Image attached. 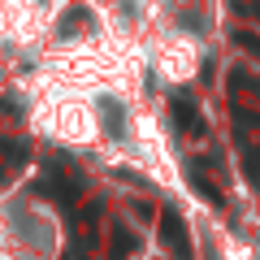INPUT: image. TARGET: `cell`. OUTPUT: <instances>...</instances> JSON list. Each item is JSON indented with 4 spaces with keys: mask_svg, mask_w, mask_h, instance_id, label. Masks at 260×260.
<instances>
[{
    "mask_svg": "<svg viewBox=\"0 0 260 260\" xmlns=\"http://www.w3.org/2000/svg\"><path fill=\"white\" fill-rule=\"evenodd\" d=\"M0 186H5V182H0Z\"/></svg>",
    "mask_w": 260,
    "mask_h": 260,
    "instance_id": "obj_1",
    "label": "cell"
}]
</instances>
